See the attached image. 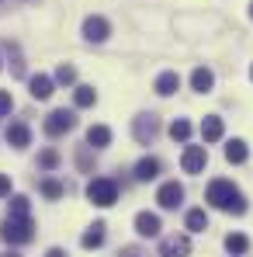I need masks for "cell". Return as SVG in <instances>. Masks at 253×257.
<instances>
[{
    "label": "cell",
    "mask_w": 253,
    "mask_h": 257,
    "mask_svg": "<svg viewBox=\"0 0 253 257\" xmlns=\"http://www.w3.org/2000/svg\"><path fill=\"white\" fill-rule=\"evenodd\" d=\"M73 125H77V115L66 111V108H56V111L45 118V136H66Z\"/></svg>",
    "instance_id": "6"
},
{
    "label": "cell",
    "mask_w": 253,
    "mask_h": 257,
    "mask_svg": "<svg viewBox=\"0 0 253 257\" xmlns=\"http://www.w3.org/2000/svg\"><path fill=\"white\" fill-rule=\"evenodd\" d=\"M250 18H253V4H250Z\"/></svg>",
    "instance_id": "33"
},
{
    "label": "cell",
    "mask_w": 253,
    "mask_h": 257,
    "mask_svg": "<svg viewBox=\"0 0 253 257\" xmlns=\"http://www.w3.org/2000/svg\"><path fill=\"white\" fill-rule=\"evenodd\" d=\"M225 250L236 254V257H243L246 250H250V240H246L243 233H229V236H225Z\"/></svg>",
    "instance_id": "22"
},
{
    "label": "cell",
    "mask_w": 253,
    "mask_h": 257,
    "mask_svg": "<svg viewBox=\"0 0 253 257\" xmlns=\"http://www.w3.org/2000/svg\"><path fill=\"white\" fill-rule=\"evenodd\" d=\"M180 167H184V174H201L208 167V150H205V146H184Z\"/></svg>",
    "instance_id": "5"
},
{
    "label": "cell",
    "mask_w": 253,
    "mask_h": 257,
    "mask_svg": "<svg viewBox=\"0 0 253 257\" xmlns=\"http://www.w3.org/2000/svg\"><path fill=\"white\" fill-rule=\"evenodd\" d=\"M0 198H11V177L0 174Z\"/></svg>",
    "instance_id": "29"
},
{
    "label": "cell",
    "mask_w": 253,
    "mask_h": 257,
    "mask_svg": "<svg viewBox=\"0 0 253 257\" xmlns=\"http://www.w3.org/2000/svg\"><path fill=\"white\" fill-rule=\"evenodd\" d=\"M104 229H108L104 222H94V226L87 229L84 236H80V243H84V250H97V247L104 243Z\"/></svg>",
    "instance_id": "17"
},
{
    "label": "cell",
    "mask_w": 253,
    "mask_h": 257,
    "mask_svg": "<svg viewBox=\"0 0 253 257\" xmlns=\"http://www.w3.org/2000/svg\"><path fill=\"white\" fill-rule=\"evenodd\" d=\"M73 104H77V108H94V104H97V90L90 84H80L73 90Z\"/></svg>",
    "instance_id": "20"
},
{
    "label": "cell",
    "mask_w": 253,
    "mask_h": 257,
    "mask_svg": "<svg viewBox=\"0 0 253 257\" xmlns=\"http://www.w3.org/2000/svg\"><path fill=\"white\" fill-rule=\"evenodd\" d=\"M87 146H94V150L111 146V128L108 125H90L87 128Z\"/></svg>",
    "instance_id": "14"
},
{
    "label": "cell",
    "mask_w": 253,
    "mask_h": 257,
    "mask_svg": "<svg viewBox=\"0 0 253 257\" xmlns=\"http://www.w3.org/2000/svg\"><path fill=\"white\" fill-rule=\"evenodd\" d=\"M250 80H253V70H250Z\"/></svg>",
    "instance_id": "34"
},
{
    "label": "cell",
    "mask_w": 253,
    "mask_h": 257,
    "mask_svg": "<svg viewBox=\"0 0 253 257\" xmlns=\"http://www.w3.org/2000/svg\"><path fill=\"white\" fill-rule=\"evenodd\" d=\"M45 257H66V250H59V247H52V250H49Z\"/></svg>",
    "instance_id": "31"
},
{
    "label": "cell",
    "mask_w": 253,
    "mask_h": 257,
    "mask_svg": "<svg viewBox=\"0 0 253 257\" xmlns=\"http://www.w3.org/2000/svg\"><path fill=\"white\" fill-rule=\"evenodd\" d=\"M118 257H146V254H142L139 247H122V254H118Z\"/></svg>",
    "instance_id": "30"
},
{
    "label": "cell",
    "mask_w": 253,
    "mask_h": 257,
    "mask_svg": "<svg viewBox=\"0 0 253 257\" xmlns=\"http://www.w3.org/2000/svg\"><path fill=\"white\" fill-rule=\"evenodd\" d=\"M156 174H160V160H156V157H142V160L135 164V177H139V181H153Z\"/></svg>",
    "instance_id": "19"
},
{
    "label": "cell",
    "mask_w": 253,
    "mask_h": 257,
    "mask_svg": "<svg viewBox=\"0 0 253 257\" xmlns=\"http://www.w3.org/2000/svg\"><path fill=\"white\" fill-rule=\"evenodd\" d=\"M191 254V240L187 236H163V243H160V257H187Z\"/></svg>",
    "instance_id": "10"
},
{
    "label": "cell",
    "mask_w": 253,
    "mask_h": 257,
    "mask_svg": "<svg viewBox=\"0 0 253 257\" xmlns=\"http://www.w3.org/2000/svg\"><path fill=\"white\" fill-rule=\"evenodd\" d=\"M28 87H32V97H35V101H49V97H52V90H56V80H52V77H45V73H39V77H32V80H28Z\"/></svg>",
    "instance_id": "12"
},
{
    "label": "cell",
    "mask_w": 253,
    "mask_h": 257,
    "mask_svg": "<svg viewBox=\"0 0 253 257\" xmlns=\"http://www.w3.org/2000/svg\"><path fill=\"white\" fill-rule=\"evenodd\" d=\"M39 191H42L45 198H52V202H56V198H63V191H66V188H63L56 177H45L42 184H39Z\"/></svg>",
    "instance_id": "24"
},
{
    "label": "cell",
    "mask_w": 253,
    "mask_h": 257,
    "mask_svg": "<svg viewBox=\"0 0 253 257\" xmlns=\"http://www.w3.org/2000/svg\"><path fill=\"white\" fill-rule=\"evenodd\" d=\"M108 35H111V25H108L101 14H90L84 21V39L87 42H104Z\"/></svg>",
    "instance_id": "8"
},
{
    "label": "cell",
    "mask_w": 253,
    "mask_h": 257,
    "mask_svg": "<svg viewBox=\"0 0 253 257\" xmlns=\"http://www.w3.org/2000/svg\"><path fill=\"white\" fill-rule=\"evenodd\" d=\"M160 229H163V222H160L156 212H139L135 215V233H139V236L153 240V236H160Z\"/></svg>",
    "instance_id": "9"
},
{
    "label": "cell",
    "mask_w": 253,
    "mask_h": 257,
    "mask_svg": "<svg viewBox=\"0 0 253 257\" xmlns=\"http://www.w3.org/2000/svg\"><path fill=\"white\" fill-rule=\"evenodd\" d=\"M211 87H215V73H211L208 66H198V70L191 73V90H198V94H208Z\"/></svg>",
    "instance_id": "13"
},
{
    "label": "cell",
    "mask_w": 253,
    "mask_h": 257,
    "mask_svg": "<svg viewBox=\"0 0 253 257\" xmlns=\"http://www.w3.org/2000/svg\"><path fill=\"white\" fill-rule=\"evenodd\" d=\"M0 236H4L11 247L32 243V240H35V222H32V215H7V219L0 222Z\"/></svg>",
    "instance_id": "2"
},
{
    "label": "cell",
    "mask_w": 253,
    "mask_h": 257,
    "mask_svg": "<svg viewBox=\"0 0 253 257\" xmlns=\"http://www.w3.org/2000/svg\"><path fill=\"white\" fill-rule=\"evenodd\" d=\"M184 222H187L191 233H205V229H208V212H205V209H191Z\"/></svg>",
    "instance_id": "21"
},
{
    "label": "cell",
    "mask_w": 253,
    "mask_h": 257,
    "mask_svg": "<svg viewBox=\"0 0 253 257\" xmlns=\"http://www.w3.org/2000/svg\"><path fill=\"white\" fill-rule=\"evenodd\" d=\"M177 90H180V77H177L173 70H167V73H160V77H156V94L170 97V94H177Z\"/></svg>",
    "instance_id": "18"
},
{
    "label": "cell",
    "mask_w": 253,
    "mask_h": 257,
    "mask_svg": "<svg viewBox=\"0 0 253 257\" xmlns=\"http://www.w3.org/2000/svg\"><path fill=\"white\" fill-rule=\"evenodd\" d=\"M0 70H4V63H0Z\"/></svg>",
    "instance_id": "35"
},
{
    "label": "cell",
    "mask_w": 253,
    "mask_h": 257,
    "mask_svg": "<svg viewBox=\"0 0 253 257\" xmlns=\"http://www.w3.org/2000/svg\"><path fill=\"white\" fill-rule=\"evenodd\" d=\"M39 164H42L45 171H52V167L59 164V153H56V150H42V157H39Z\"/></svg>",
    "instance_id": "27"
},
{
    "label": "cell",
    "mask_w": 253,
    "mask_h": 257,
    "mask_svg": "<svg viewBox=\"0 0 253 257\" xmlns=\"http://www.w3.org/2000/svg\"><path fill=\"white\" fill-rule=\"evenodd\" d=\"M11 215H28V198L25 195H14L11 198Z\"/></svg>",
    "instance_id": "26"
},
{
    "label": "cell",
    "mask_w": 253,
    "mask_h": 257,
    "mask_svg": "<svg viewBox=\"0 0 253 257\" xmlns=\"http://www.w3.org/2000/svg\"><path fill=\"white\" fill-rule=\"evenodd\" d=\"M222 132H225V125H222V118H218V115H208V118L201 122V139H205V143H218V139H222Z\"/></svg>",
    "instance_id": "16"
},
{
    "label": "cell",
    "mask_w": 253,
    "mask_h": 257,
    "mask_svg": "<svg viewBox=\"0 0 253 257\" xmlns=\"http://www.w3.org/2000/svg\"><path fill=\"white\" fill-rule=\"evenodd\" d=\"M14 101H11V90H0V115H11Z\"/></svg>",
    "instance_id": "28"
},
{
    "label": "cell",
    "mask_w": 253,
    "mask_h": 257,
    "mask_svg": "<svg viewBox=\"0 0 253 257\" xmlns=\"http://www.w3.org/2000/svg\"><path fill=\"white\" fill-rule=\"evenodd\" d=\"M156 202H160V209H177V205L184 202V184H177V181H167V184H160V191H156Z\"/></svg>",
    "instance_id": "7"
},
{
    "label": "cell",
    "mask_w": 253,
    "mask_h": 257,
    "mask_svg": "<svg viewBox=\"0 0 253 257\" xmlns=\"http://www.w3.org/2000/svg\"><path fill=\"white\" fill-rule=\"evenodd\" d=\"M170 139H173V143H187V139H191V122H187V118H173V122H170Z\"/></svg>",
    "instance_id": "23"
},
{
    "label": "cell",
    "mask_w": 253,
    "mask_h": 257,
    "mask_svg": "<svg viewBox=\"0 0 253 257\" xmlns=\"http://www.w3.org/2000/svg\"><path fill=\"white\" fill-rule=\"evenodd\" d=\"M52 80H56V84H77V70H73V66H66V63H59V70H56V77H52Z\"/></svg>",
    "instance_id": "25"
},
{
    "label": "cell",
    "mask_w": 253,
    "mask_h": 257,
    "mask_svg": "<svg viewBox=\"0 0 253 257\" xmlns=\"http://www.w3.org/2000/svg\"><path fill=\"white\" fill-rule=\"evenodd\" d=\"M132 136H135V143L149 146V143L160 136V118H156L153 111H142V115H135V122H132Z\"/></svg>",
    "instance_id": "4"
},
{
    "label": "cell",
    "mask_w": 253,
    "mask_h": 257,
    "mask_svg": "<svg viewBox=\"0 0 253 257\" xmlns=\"http://www.w3.org/2000/svg\"><path fill=\"white\" fill-rule=\"evenodd\" d=\"M225 160H229V164H246V160H250L246 143H243V139H229V143H225Z\"/></svg>",
    "instance_id": "15"
},
{
    "label": "cell",
    "mask_w": 253,
    "mask_h": 257,
    "mask_svg": "<svg viewBox=\"0 0 253 257\" xmlns=\"http://www.w3.org/2000/svg\"><path fill=\"white\" fill-rule=\"evenodd\" d=\"M0 257H18V254H0Z\"/></svg>",
    "instance_id": "32"
},
{
    "label": "cell",
    "mask_w": 253,
    "mask_h": 257,
    "mask_svg": "<svg viewBox=\"0 0 253 257\" xmlns=\"http://www.w3.org/2000/svg\"><path fill=\"white\" fill-rule=\"evenodd\" d=\"M87 198H90L97 209H111V205L118 202V184H115L111 177H94V181L87 184Z\"/></svg>",
    "instance_id": "3"
},
{
    "label": "cell",
    "mask_w": 253,
    "mask_h": 257,
    "mask_svg": "<svg viewBox=\"0 0 253 257\" xmlns=\"http://www.w3.org/2000/svg\"><path fill=\"white\" fill-rule=\"evenodd\" d=\"M205 202H208L211 209H222V212H232V215L246 212V198H243V191H239L232 181H225V177H218V181H211V184H208Z\"/></svg>",
    "instance_id": "1"
},
{
    "label": "cell",
    "mask_w": 253,
    "mask_h": 257,
    "mask_svg": "<svg viewBox=\"0 0 253 257\" xmlns=\"http://www.w3.org/2000/svg\"><path fill=\"white\" fill-rule=\"evenodd\" d=\"M7 143H11L14 150H25V146L32 143V128L25 125V122H11V125H7Z\"/></svg>",
    "instance_id": "11"
}]
</instances>
